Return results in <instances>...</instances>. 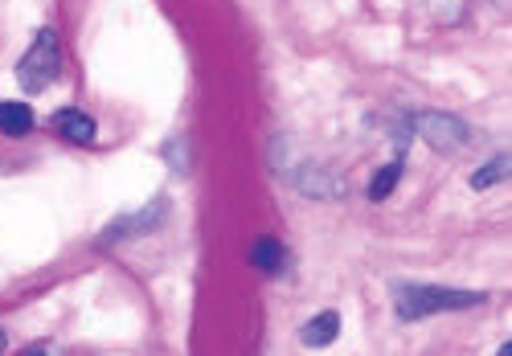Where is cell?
<instances>
[{
  "label": "cell",
  "mask_w": 512,
  "mask_h": 356,
  "mask_svg": "<svg viewBox=\"0 0 512 356\" xmlns=\"http://www.w3.org/2000/svg\"><path fill=\"white\" fill-rule=\"evenodd\" d=\"M50 131H58V136L66 144H82V148H91L99 140V123L87 115V111H78V107H62L50 115Z\"/></svg>",
  "instance_id": "5b68a950"
},
{
  "label": "cell",
  "mask_w": 512,
  "mask_h": 356,
  "mask_svg": "<svg viewBox=\"0 0 512 356\" xmlns=\"http://www.w3.org/2000/svg\"><path fill=\"white\" fill-rule=\"evenodd\" d=\"M250 266L259 275H287L291 271V250L279 238H259L250 246Z\"/></svg>",
  "instance_id": "8992f818"
},
{
  "label": "cell",
  "mask_w": 512,
  "mask_h": 356,
  "mask_svg": "<svg viewBox=\"0 0 512 356\" xmlns=\"http://www.w3.org/2000/svg\"><path fill=\"white\" fill-rule=\"evenodd\" d=\"M414 131L435 152H463L467 144H472V127H467L459 115H451V111H426V115H418Z\"/></svg>",
  "instance_id": "3957f363"
},
{
  "label": "cell",
  "mask_w": 512,
  "mask_h": 356,
  "mask_svg": "<svg viewBox=\"0 0 512 356\" xmlns=\"http://www.w3.org/2000/svg\"><path fill=\"white\" fill-rule=\"evenodd\" d=\"M484 291H467V287H439V283H394V316L402 324H418L439 311H467L480 307Z\"/></svg>",
  "instance_id": "6da1fadb"
},
{
  "label": "cell",
  "mask_w": 512,
  "mask_h": 356,
  "mask_svg": "<svg viewBox=\"0 0 512 356\" xmlns=\"http://www.w3.org/2000/svg\"><path fill=\"white\" fill-rule=\"evenodd\" d=\"M58 74H62V41H58V33L46 25V29H37L33 46H29L25 58L17 62V82H21L25 95H41L46 86L58 82Z\"/></svg>",
  "instance_id": "7a4b0ae2"
},
{
  "label": "cell",
  "mask_w": 512,
  "mask_h": 356,
  "mask_svg": "<svg viewBox=\"0 0 512 356\" xmlns=\"http://www.w3.org/2000/svg\"><path fill=\"white\" fill-rule=\"evenodd\" d=\"M0 352H9V336L5 332H0Z\"/></svg>",
  "instance_id": "7c38bea8"
},
{
  "label": "cell",
  "mask_w": 512,
  "mask_h": 356,
  "mask_svg": "<svg viewBox=\"0 0 512 356\" xmlns=\"http://www.w3.org/2000/svg\"><path fill=\"white\" fill-rule=\"evenodd\" d=\"M295 185H300L308 197H320V201H328V197H336V193H345V181H336V176L320 172L316 164H312V168H304L300 176H295Z\"/></svg>",
  "instance_id": "9c48e42d"
},
{
  "label": "cell",
  "mask_w": 512,
  "mask_h": 356,
  "mask_svg": "<svg viewBox=\"0 0 512 356\" xmlns=\"http://www.w3.org/2000/svg\"><path fill=\"white\" fill-rule=\"evenodd\" d=\"M164 221H168V201H164V197H156V201H148V205H144V209H136V213L115 217L111 226L99 234V246H119V242H127V238H144V234L160 230Z\"/></svg>",
  "instance_id": "277c9868"
},
{
  "label": "cell",
  "mask_w": 512,
  "mask_h": 356,
  "mask_svg": "<svg viewBox=\"0 0 512 356\" xmlns=\"http://www.w3.org/2000/svg\"><path fill=\"white\" fill-rule=\"evenodd\" d=\"M508 176H512V156L504 152V156H492L484 168H476V172H472V189H476V193H484V189H492V185H504Z\"/></svg>",
  "instance_id": "8fae6325"
},
{
  "label": "cell",
  "mask_w": 512,
  "mask_h": 356,
  "mask_svg": "<svg viewBox=\"0 0 512 356\" xmlns=\"http://www.w3.org/2000/svg\"><path fill=\"white\" fill-rule=\"evenodd\" d=\"M340 336V311H320V316H312L304 328H300V340L308 348H324Z\"/></svg>",
  "instance_id": "ba28073f"
},
{
  "label": "cell",
  "mask_w": 512,
  "mask_h": 356,
  "mask_svg": "<svg viewBox=\"0 0 512 356\" xmlns=\"http://www.w3.org/2000/svg\"><path fill=\"white\" fill-rule=\"evenodd\" d=\"M402 172H406V156H402V152H394V160H390L386 168L373 172V181H369V201H386V197L398 189Z\"/></svg>",
  "instance_id": "30bf717a"
},
{
  "label": "cell",
  "mask_w": 512,
  "mask_h": 356,
  "mask_svg": "<svg viewBox=\"0 0 512 356\" xmlns=\"http://www.w3.org/2000/svg\"><path fill=\"white\" fill-rule=\"evenodd\" d=\"M33 127H37V115H33L29 103H17V99H5V103H0V136L25 140Z\"/></svg>",
  "instance_id": "52a82bcc"
}]
</instances>
